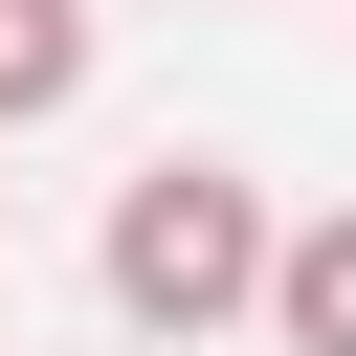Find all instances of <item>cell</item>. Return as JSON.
Returning a JSON list of instances; mask_svg holds the SVG:
<instances>
[{"mask_svg": "<svg viewBox=\"0 0 356 356\" xmlns=\"http://www.w3.org/2000/svg\"><path fill=\"white\" fill-rule=\"evenodd\" d=\"M267 267H289V222H267V178H245V156H134V178H111V222H89V289H111L156 356L267 334Z\"/></svg>", "mask_w": 356, "mask_h": 356, "instance_id": "1", "label": "cell"}, {"mask_svg": "<svg viewBox=\"0 0 356 356\" xmlns=\"http://www.w3.org/2000/svg\"><path fill=\"white\" fill-rule=\"evenodd\" d=\"M267 356H356V200L289 222V267H267Z\"/></svg>", "mask_w": 356, "mask_h": 356, "instance_id": "2", "label": "cell"}, {"mask_svg": "<svg viewBox=\"0 0 356 356\" xmlns=\"http://www.w3.org/2000/svg\"><path fill=\"white\" fill-rule=\"evenodd\" d=\"M89 89V0H0V134H44Z\"/></svg>", "mask_w": 356, "mask_h": 356, "instance_id": "3", "label": "cell"}, {"mask_svg": "<svg viewBox=\"0 0 356 356\" xmlns=\"http://www.w3.org/2000/svg\"><path fill=\"white\" fill-rule=\"evenodd\" d=\"M134 356H156V334H134Z\"/></svg>", "mask_w": 356, "mask_h": 356, "instance_id": "4", "label": "cell"}]
</instances>
